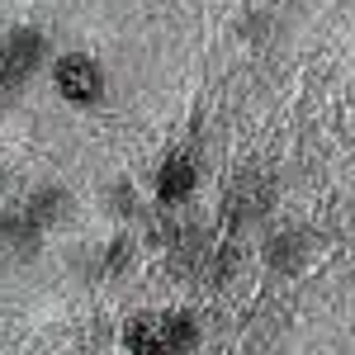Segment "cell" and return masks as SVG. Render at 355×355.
<instances>
[{
  "label": "cell",
  "mask_w": 355,
  "mask_h": 355,
  "mask_svg": "<svg viewBox=\"0 0 355 355\" xmlns=\"http://www.w3.org/2000/svg\"><path fill=\"white\" fill-rule=\"evenodd\" d=\"M199 318L185 308L171 313H137L123 327V351L128 355H194L199 346Z\"/></svg>",
  "instance_id": "obj_1"
},
{
  "label": "cell",
  "mask_w": 355,
  "mask_h": 355,
  "mask_svg": "<svg viewBox=\"0 0 355 355\" xmlns=\"http://www.w3.org/2000/svg\"><path fill=\"white\" fill-rule=\"evenodd\" d=\"M43 53H48V38L38 28H10L0 38V100L19 95L33 81V71L43 67Z\"/></svg>",
  "instance_id": "obj_2"
},
{
  "label": "cell",
  "mask_w": 355,
  "mask_h": 355,
  "mask_svg": "<svg viewBox=\"0 0 355 355\" xmlns=\"http://www.w3.org/2000/svg\"><path fill=\"white\" fill-rule=\"evenodd\" d=\"M53 85L67 105H95L100 90H105V71H100L95 57L67 53V57H57V67H53Z\"/></svg>",
  "instance_id": "obj_3"
},
{
  "label": "cell",
  "mask_w": 355,
  "mask_h": 355,
  "mask_svg": "<svg viewBox=\"0 0 355 355\" xmlns=\"http://www.w3.org/2000/svg\"><path fill=\"white\" fill-rule=\"evenodd\" d=\"M199 185V166H194L190 152H171L157 171V199L162 204H175V199H185V194Z\"/></svg>",
  "instance_id": "obj_4"
},
{
  "label": "cell",
  "mask_w": 355,
  "mask_h": 355,
  "mask_svg": "<svg viewBox=\"0 0 355 355\" xmlns=\"http://www.w3.org/2000/svg\"><path fill=\"white\" fill-rule=\"evenodd\" d=\"M67 204H71V194L62 190V185H43V190H33L24 204H19V214H24L38 232H43L48 223H57L62 214H67Z\"/></svg>",
  "instance_id": "obj_5"
},
{
  "label": "cell",
  "mask_w": 355,
  "mask_h": 355,
  "mask_svg": "<svg viewBox=\"0 0 355 355\" xmlns=\"http://www.w3.org/2000/svg\"><path fill=\"white\" fill-rule=\"evenodd\" d=\"M38 237H43V232H38L19 209H15V214H0V246H10V251H33Z\"/></svg>",
  "instance_id": "obj_6"
}]
</instances>
